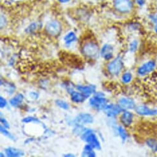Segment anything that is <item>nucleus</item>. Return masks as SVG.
<instances>
[{
	"mask_svg": "<svg viewBox=\"0 0 157 157\" xmlns=\"http://www.w3.org/2000/svg\"><path fill=\"white\" fill-rule=\"evenodd\" d=\"M113 6L118 13L128 14L132 11L134 4L132 0H114Z\"/></svg>",
	"mask_w": 157,
	"mask_h": 157,
	"instance_id": "f257e3e1",
	"label": "nucleus"
},
{
	"mask_svg": "<svg viewBox=\"0 0 157 157\" xmlns=\"http://www.w3.org/2000/svg\"><path fill=\"white\" fill-rule=\"evenodd\" d=\"M82 138L85 140L88 144L91 145L93 148L97 149H101L100 142L93 131L91 129H86L82 134Z\"/></svg>",
	"mask_w": 157,
	"mask_h": 157,
	"instance_id": "f03ea898",
	"label": "nucleus"
},
{
	"mask_svg": "<svg viewBox=\"0 0 157 157\" xmlns=\"http://www.w3.org/2000/svg\"><path fill=\"white\" fill-rule=\"evenodd\" d=\"M99 48L98 45L94 42H88L83 47V54L90 58H94L98 55Z\"/></svg>",
	"mask_w": 157,
	"mask_h": 157,
	"instance_id": "7ed1b4c3",
	"label": "nucleus"
},
{
	"mask_svg": "<svg viewBox=\"0 0 157 157\" xmlns=\"http://www.w3.org/2000/svg\"><path fill=\"white\" fill-rule=\"evenodd\" d=\"M102 94H97L96 96L91 98L90 100V105L97 110L104 109L107 105L108 101Z\"/></svg>",
	"mask_w": 157,
	"mask_h": 157,
	"instance_id": "20e7f679",
	"label": "nucleus"
},
{
	"mask_svg": "<svg viewBox=\"0 0 157 157\" xmlns=\"http://www.w3.org/2000/svg\"><path fill=\"white\" fill-rule=\"evenodd\" d=\"M123 67V63L122 59L118 56L109 63L107 68L110 73L113 75H117L121 72Z\"/></svg>",
	"mask_w": 157,
	"mask_h": 157,
	"instance_id": "39448f33",
	"label": "nucleus"
},
{
	"mask_svg": "<svg viewBox=\"0 0 157 157\" xmlns=\"http://www.w3.org/2000/svg\"><path fill=\"white\" fill-rule=\"evenodd\" d=\"M61 25L57 21H51L46 25L47 33L51 36H57L61 32Z\"/></svg>",
	"mask_w": 157,
	"mask_h": 157,
	"instance_id": "423d86ee",
	"label": "nucleus"
},
{
	"mask_svg": "<svg viewBox=\"0 0 157 157\" xmlns=\"http://www.w3.org/2000/svg\"><path fill=\"white\" fill-rule=\"evenodd\" d=\"M155 67V62L153 60H149L139 67V68L137 69V73L141 76L147 75L149 73L151 72Z\"/></svg>",
	"mask_w": 157,
	"mask_h": 157,
	"instance_id": "0eeeda50",
	"label": "nucleus"
},
{
	"mask_svg": "<svg viewBox=\"0 0 157 157\" xmlns=\"http://www.w3.org/2000/svg\"><path fill=\"white\" fill-rule=\"evenodd\" d=\"M104 109L107 115L110 117H114L123 110V109L120 105L113 104L107 105Z\"/></svg>",
	"mask_w": 157,
	"mask_h": 157,
	"instance_id": "6e6552de",
	"label": "nucleus"
},
{
	"mask_svg": "<svg viewBox=\"0 0 157 157\" xmlns=\"http://www.w3.org/2000/svg\"><path fill=\"white\" fill-rule=\"evenodd\" d=\"M137 114L142 116H155L157 115V109H150L147 106L140 105L136 109Z\"/></svg>",
	"mask_w": 157,
	"mask_h": 157,
	"instance_id": "1a4fd4ad",
	"label": "nucleus"
},
{
	"mask_svg": "<svg viewBox=\"0 0 157 157\" xmlns=\"http://www.w3.org/2000/svg\"><path fill=\"white\" fill-rule=\"evenodd\" d=\"M94 121L93 117L89 113H82L78 115L75 119V122L78 124H90Z\"/></svg>",
	"mask_w": 157,
	"mask_h": 157,
	"instance_id": "9d476101",
	"label": "nucleus"
},
{
	"mask_svg": "<svg viewBox=\"0 0 157 157\" xmlns=\"http://www.w3.org/2000/svg\"><path fill=\"white\" fill-rule=\"evenodd\" d=\"M119 105L124 109H133L136 107L134 101L129 98H122L118 101Z\"/></svg>",
	"mask_w": 157,
	"mask_h": 157,
	"instance_id": "9b49d317",
	"label": "nucleus"
},
{
	"mask_svg": "<svg viewBox=\"0 0 157 157\" xmlns=\"http://www.w3.org/2000/svg\"><path fill=\"white\" fill-rule=\"evenodd\" d=\"M134 115L133 114L128 111H124L121 116V121L125 126H129L132 123Z\"/></svg>",
	"mask_w": 157,
	"mask_h": 157,
	"instance_id": "f8f14e48",
	"label": "nucleus"
},
{
	"mask_svg": "<svg viewBox=\"0 0 157 157\" xmlns=\"http://www.w3.org/2000/svg\"><path fill=\"white\" fill-rule=\"evenodd\" d=\"M113 48L112 45L106 44L102 47L101 54L105 60H110L113 57Z\"/></svg>",
	"mask_w": 157,
	"mask_h": 157,
	"instance_id": "ddd939ff",
	"label": "nucleus"
},
{
	"mask_svg": "<svg viewBox=\"0 0 157 157\" xmlns=\"http://www.w3.org/2000/svg\"><path fill=\"white\" fill-rule=\"evenodd\" d=\"M77 89L87 98L89 97L91 94L94 93L96 91V86L94 85L88 86H78Z\"/></svg>",
	"mask_w": 157,
	"mask_h": 157,
	"instance_id": "4468645a",
	"label": "nucleus"
},
{
	"mask_svg": "<svg viewBox=\"0 0 157 157\" xmlns=\"http://www.w3.org/2000/svg\"><path fill=\"white\" fill-rule=\"evenodd\" d=\"M87 97L84 95L82 93H78L76 91H72L71 93V100L76 103H79V102H83L85 99Z\"/></svg>",
	"mask_w": 157,
	"mask_h": 157,
	"instance_id": "2eb2a0df",
	"label": "nucleus"
},
{
	"mask_svg": "<svg viewBox=\"0 0 157 157\" xmlns=\"http://www.w3.org/2000/svg\"><path fill=\"white\" fill-rule=\"evenodd\" d=\"M6 154L7 156L10 157H16V156H20L24 155V153L23 151L19 149H17L15 148H8L5 150Z\"/></svg>",
	"mask_w": 157,
	"mask_h": 157,
	"instance_id": "dca6fc26",
	"label": "nucleus"
},
{
	"mask_svg": "<svg viewBox=\"0 0 157 157\" xmlns=\"http://www.w3.org/2000/svg\"><path fill=\"white\" fill-rule=\"evenodd\" d=\"M93 147L90 144L86 145L84 148V151L82 153L83 156H90V157H94L96 156L95 152L93 150Z\"/></svg>",
	"mask_w": 157,
	"mask_h": 157,
	"instance_id": "f3484780",
	"label": "nucleus"
},
{
	"mask_svg": "<svg viewBox=\"0 0 157 157\" xmlns=\"http://www.w3.org/2000/svg\"><path fill=\"white\" fill-rule=\"evenodd\" d=\"M24 98V96L22 94H17L10 101V104L13 107H17L22 102Z\"/></svg>",
	"mask_w": 157,
	"mask_h": 157,
	"instance_id": "a211bd4d",
	"label": "nucleus"
},
{
	"mask_svg": "<svg viewBox=\"0 0 157 157\" xmlns=\"http://www.w3.org/2000/svg\"><path fill=\"white\" fill-rule=\"evenodd\" d=\"M146 144L151 150L153 152H157V141L153 138L147 139Z\"/></svg>",
	"mask_w": 157,
	"mask_h": 157,
	"instance_id": "6ab92c4d",
	"label": "nucleus"
},
{
	"mask_svg": "<svg viewBox=\"0 0 157 157\" xmlns=\"http://www.w3.org/2000/svg\"><path fill=\"white\" fill-rule=\"evenodd\" d=\"M63 40L66 44H70L76 40V36L74 32H70L65 36Z\"/></svg>",
	"mask_w": 157,
	"mask_h": 157,
	"instance_id": "aec40b11",
	"label": "nucleus"
},
{
	"mask_svg": "<svg viewBox=\"0 0 157 157\" xmlns=\"http://www.w3.org/2000/svg\"><path fill=\"white\" fill-rule=\"evenodd\" d=\"M132 76L131 73L129 72L124 73L121 76L122 82L125 84H128V83H130L132 80Z\"/></svg>",
	"mask_w": 157,
	"mask_h": 157,
	"instance_id": "412c9836",
	"label": "nucleus"
},
{
	"mask_svg": "<svg viewBox=\"0 0 157 157\" xmlns=\"http://www.w3.org/2000/svg\"><path fill=\"white\" fill-rule=\"evenodd\" d=\"M118 134H119L120 136L122 139V140L123 141L126 140L127 137H128V134L126 132V131L124 129V128L123 127H122L121 126H118Z\"/></svg>",
	"mask_w": 157,
	"mask_h": 157,
	"instance_id": "4be33fe9",
	"label": "nucleus"
},
{
	"mask_svg": "<svg viewBox=\"0 0 157 157\" xmlns=\"http://www.w3.org/2000/svg\"><path fill=\"white\" fill-rule=\"evenodd\" d=\"M56 104L57 106H59L60 108L64 109V110H68L69 109V105L68 104L62 100H56Z\"/></svg>",
	"mask_w": 157,
	"mask_h": 157,
	"instance_id": "5701e85b",
	"label": "nucleus"
},
{
	"mask_svg": "<svg viewBox=\"0 0 157 157\" xmlns=\"http://www.w3.org/2000/svg\"><path fill=\"white\" fill-rule=\"evenodd\" d=\"M0 128H1V129H0V130H1V132H2V133H3V134L7 136L8 137L11 139V140H15L14 136L12 134H11L8 131H7L6 129H5L2 126H0Z\"/></svg>",
	"mask_w": 157,
	"mask_h": 157,
	"instance_id": "b1692460",
	"label": "nucleus"
},
{
	"mask_svg": "<svg viewBox=\"0 0 157 157\" xmlns=\"http://www.w3.org/2000/svg\"><path fill=\"white\" fill-rule=\"evenodd\" d=\"M138 48V41L136 40H133L129 44V50L131 52H135L137 51Z\"/></svg>",
	"mask_w": 157,
	"mask_h": 157,
	"instance_id": "393cba45",
	"label": "nucleus"
},
{
	"mask_svg": "<svg viewBox=\"0 0 157 157\" xmlns=\"http://www.w3.org/2000/svg\"><path fill=\"white\" fill-rule=\"evenodd\" d=\"M22 122L25 123H29L31 122H40L39 120L35 117H25L22 120Z\"/></svg>",
	"mask_w": 157,
	"mask_h": 157,
	"instance_id": "a878e982",
	"label": "nucleus"
},
{
	"mask_svg": "<svg viewBox=\"0 0 157 157\" xmlns=\"http://www.w3.org/2000/svg\"><path fill=\"white\" fill-rule=\"evenodd\" d=\"M6 105H7V101H6V99L2 96L0 97V107L2 109L4 108L6 106Z\"/></svg>",
	"mask_w": 157,
	"mask_h": 157,
	"instance_id": "bb28decb",
	"label": "nucleus"
},
{
	"mask_svg": "<svg viewBox=\"0 0 157 157\" xmlns=\"http://www.w3.org/2000/svg\"><path fill=\"white\" fill-rule=\"evenodd\" d=\"M149 17L153 23H154L155 24H157V13L151 14L150 16H149Z\"/></svg>",
	"mask_w": 157,
	"mask_h": 157,
	"instance_id": "cd10ccee",
	"label": "nucleus"
},
{
	"mask_svg": "<svg viewBox=\"0 0 157 157\" xmlns=\"http://www.w3.org/2000/svg\"><path fill=\"white\" fill-rule=\"evenodd\" d=\"M36 27H37L36 24V23H32V24H30V25H29V27H28V29H27L28 32H33L34 30H36Z\"/></svg>",
	"mask_w": 157,
	"mask_h": 157,
	"instance_id": "c85d7f7f",
	"label": "nucleus"
},
{
	"mask_svg": "<svg viewBox=\"0 0 157 157\" xmlns=\"http://www.w3.org/2000/svg\"><path fill=\"white\" fill-rule=\"evenodd\" d=\"M1 123L4 125V126L6 128H10V124L8 122V121L4 118H1Z\"/></svg>",
	"mask_w": 157,
	"mask_h": 157,
	"instance_id": "c756f323",
	"label": "nucleus"
},
{
	"mask_svg": "<svg viewBox=\"0 0 157 157\" xmlns=\"http://www.w3.org/2000/svg\"><path fill=\"white\" fill-rule=\"evenodd\" d=\"M137 5L139 6H143L145 4V0H136Z\"/></svg>",
	"mask_w": 157,
	"mask_h": 157,
	"instance_id": "7c9ffc66",
	"label": "nucleus"
},
{
	"mask_svg": "<svg viewBox=\"0 0 157 157\" xmlns=\"http://www.w3.org/2000/svg\"><path fill=\"white\" fill-rule=\"evenodd\" d=\"M30 96H31V98L32 99H36L38 97V94L36 93H35V92H32L30 94Z\"/></svg>",
	"mask_w": 157,
	"mask_h": 157,
	"instance_id": "2f4dec72",
	"label": "nucleus"
},
{
	"mask_svg": "<svg viewBox=\"0 0 157 157\" xmlns=\"http://www.w3.org/2000/svg\"><path fill=\"white\" fill-rule=\"evenodd\" d=\"M57 1H59V2H60L62 3H66L69 2L70 0H57Z\"/></svg>",
	"mask_w": 157,
	"mask_h": 157,
	"instance_id": "473e14b6",
	"label": "nucleus"
},
{
	"mask_svg": "<svg viewBox=\"0 0 157 157\" xmlns=\"http://www.w3.org/2000/svg\"><path fill=\"white\" fill-rule=\"evenodd\" d=\"M154 30H155V33L157 34V24H155L154 26Z\"/></svg>",
	"mask_w": 157,
	"mask_h": 157,
	"instance_id": "72a5a7b5",
	"label": "nucleus"
},
{
	"mask_svg": "<svg viewBox=\"0 0 157 157\" xmlns=\"http://www.w3.org/2000/svg\"><path fill=\"white\" fill-rule=\"evenodd\" d=\"M63 156H74V155L72 154H67V155H64Z\"/></svg>",
	"mask_w": 157,
	"mask_h": 157,
	"instance_id": "f704fd0d",
	"label": "nucleus"
},
{
	"mask_svg": "<svg viewBox=\"0 0 157 157\" xmlns=\"http://www.w3.org/2000/svg\"><path fill=\"white\" fill-rule=\"evenodd\" d=\"M0 156H1V157H3V156H5V155H3V153L2 152L1 153H0Z\"/></svg>",
	"mask_w": 157,
	"mask_h": 157,
	"instance_id": "c9c22d12",
	"label": "nucleus"
}]
</instances>
